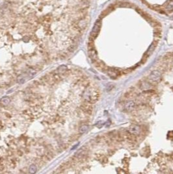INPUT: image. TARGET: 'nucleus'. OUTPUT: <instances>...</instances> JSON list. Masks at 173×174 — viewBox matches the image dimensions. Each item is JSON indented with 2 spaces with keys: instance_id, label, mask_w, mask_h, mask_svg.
<instances>
[{
  "instance_id": "nucleus-12",
  "label": "nucleus",
  "mask_w": 173,
  "mask_h": 174,
  "mask_svg": "<svg viewBox=\"0 0 173 174\" xmlns=\"http://www.w3.org/2000/svg\"><path fill=\"white\" fill-rule=\"evenodd\" d=\"M67 70V66L65 65H60L57 68V72L59 73H64L65 72H66Z\"/></svg>"
},
{
  "instance_id": "nucleus-2",
  "label": "nucleus",
  "mask_w": 173,
  "mask_h": 174,
  "mask_svg": "<svg viewBox=\"0 0 173 174\" xmlns=\"http://www.w3.org/2000/svg\"><path fill=\"white\" fill-rule=\"evenodd\" d=\"M161 78H162V75L160 71L158 70H155L151 72L148 78L150 82L156 84V83H159V82H161Z\"/></svg>"
},
{
  "instance_id": "nucleus-17",
  "label": "nucleus",
  "mask_w": 173,
  "mask_h": 174,
  "mask_svg": "<svg viewBox=\"0 0 173 174\" xmlns=\"http://www.w3.org/2000/svg\"><path fill=\"white\" fill-rule=\"evenodd\" d=\"M36 74V73L34 70H29V72H28V75L30 78H33L35 76V74Z\"/></svg>"
},
{
  "instance_id": "nucleus-15",
  "label": "nucleus",
  "mask_w": 173,
  "mask_h": 174,
  "mask_svg": "<svg viewBox=\"0 0 173 174\" xmlns=\"http://www.w3.org/2000/svg\"><path fill=\"white\" fill-rule=\"evenodd\" d=\"M29 173H31V174H35V173H36V166L35 165H34V164L31 165L30 166V167H29Z\"/></svg>"
},
{
  "instance_id": "nucleus-6",
  "label": "nucleus",
  "mask_w": 173,
  "mask_h": 174,
  "mask_svg": "<svg viewBox=\"0 0 173 174\" xmlns=\"http://www.w3.org/2000/svg\"><path fill=\"white\" fill-rule=\"evenodd\" d=\"M88 53H89V56L91 59V60H93V61L98 60V53H97V52H96V50H95L94 47L91 46L89 45Z\"/></svg>"
},
{
  "instance_id": "nucleus-8",
  "label": "nucleus",
  "mask_w": 173,
  "mask_h": 174,
  "mask_svg": "<svg viewBox=\"0 0 173 174\" xmlns=\"http://www.w3.org/2000/svg\"><path fill=\"white\" fill-rule=\"evenodd\" d=\"M136 107V103L133 100H129L126 103L124 106V109L127 112H132Z\"/></svg>"
},
{
  "instance_id": "nucleus-9",
  "label": "nucleus",
  "mask_w": 173,
  "mask_h": 174,
  "mask_svg": "<svg viewBox=\"0 0 173 174\" xmlns=\"http://www.w3.org/2000/svg\"><path fill=\"white\" fill-rule=\"evenodd\" d=\"M139 87L141 89L144 91H147V90L148 91L151 88V84L148 82H140Z\"/></svg>"
},
{
  "instance_id": "nucleus-7",
  "label": "nucleus",
  "mask_w": 173,
  "mask_h": 174,
  "mask_svg": "<svg viewBox=\"0 0 173 174\" xmlns=\"http://www.w3.org/2000/svg\"><path fill=\"white\" fill-rule=\"evenodd\" d=\"M81 109L83 112L87 114H91L93 112V107L90 104V103H83L81 105Z\"/></svg>"
},
{
  "instance_id": "nucleus-18",
  "label": "nucleus",
  "mask_w": 173,
  "mask_h": 174,
  "mask_svg": "<svg viewBox=\"0 0 173 174\" xmlns=\"http://www.w3.org/2000/svg\"><path fill=\"white\" fill-rule=\"evenodd\" d=\"M3 168H4L3 165V164H1V163H0V171L3 170Z\"/></svg>"
},
{
  "instance_id": "nucleus-4",
  "label": "nucleus",
  "mask_w": 173,
  "mask_h": 174,
  "mask_svg": "<svg viewBox=\"0 0 173 174\" xmlns=\"http://www.w3.org/2000/svg\"><path fill=\"white\" fill-rule=\"evenodd\" d=\"M106 72L108 76L113 79L117 78L118 76L121 75V71L116 68H108L106 69Z\"/></svg>"
},
{
  "instance_id": "nucleus-14",
  "label": "nucleus",
  "mask_w": 173,
  "mask_h": 174,
  "mask_svg": "<svg viewBox=\"0 0 173 174\" xmlns=\"http://www.w3.org/2000/svg\"><path fill=\"white\" fill-rule=\"evenodd\" d=\"M1 102L3 104H8L10 102V98L7 97H4L1 98Z\"/></svg>"
},
{
  "instance_id": "nucleus-3",
  "label": "nucleus",
  "mask_w": 173,
  "mask_h": 174,
  "mask_svg": "<svg viewBox=\"0 0 173 174\" xmlns=\"http://www.w3.org/2000/svg\"><path fill=\"white\" fill-rule=\"evenodd\" d=\"M101 22L100 20L96 21L95 24H94V26H93L92 31L90 34V37L92 39H94L96 37L98 36L99 34V32L100 31V28H101Z\"/></svg>"
},
{
  "instance_id": "nucleus-16",
  "label": "nucleus",
  "mask_w": 173,
  "mask_h": 174,
  "mask_svg": "<svg viewBox=\"0 0 173 174\" xmlns=\"http://www.w3.org/2000/svg\"><path fill=\"white\" fill-rule=\"evenodd\" d=\"M25 81H26V79H25L24 76H22V75H20V76H19L18 77L17 82L18 84H24V83L25 82Z\"/></svg>"
},
{
  "instance_id": "nucleus-11",
  "label": "nucleus",
  "mask_w": 173,
  "mask_h": 174,
  "mask_svg": "<svg viewBox=\"0 0 173 174\" xmlns=\"http://www.w3.org/2000/svg\"><path fill=\"white\" fill-rule=\"evenodd\" d=\"M165 10L168 11L173 10V0H171L167 3V5H165Z\"/></svg>"
},
{
  "instance_id": "nucleus-5",
  "label": "nucleus",
  "mask_w": 173,
  "mask_h": 174,
  "mask_svg": "<svg viewBox=\"0 0 173 174\" xmlns=\"http://www.w3.org/2000/svg\"><path fill=\"white\" fill-rule=\"evenodd\" d=\"M129 132L131 133L134 136H138L141 132V129L139 125H132L129 127Z\"/></svg>"
},
{
  "instance_id": "nucleus-1",
  "label": "nucleus",
  "mask_w": 173,
  "mask_h": 174,
  "mask_svg": "<svg viewBox=\"0 0 173 174\" xmlns=\"http://www.w3.org/2000/svg\"><path fill=\"white\" fill-rule=\"evenodd\" d=\"M100 96V95L99 91L94 88L89 89L85 94V100L90 104L96 103V102L99 100Z\"/></svg>"
},
{
  "instance_id": "nucleus-10",
  "label": "nucleus",
  "mask_w": 173,
  "mask_h": 174,
  "mask_svg": "<svg viewBox=\"0 0 173 174\" xmlns=\"http://www.w3.org/2000/svg\"><path fill=\"white\" fill-rule=\"evenodd\" d=\"M156 44L155 43H152V44L150 45L149 46V48H148V49L147 52H146V53H145V55L146 56V57L148 58V57L149 56V55H150L152 53H153V52L154 51L155 48H156Z\"/></svg>"
},
{
  "instance_id": "nucleus-13",
  "label": "nucleus",
  "mask_w": 173,
  "mask_h": 174,
  "mask_svg": "<svg viewBox=\"0 0 173 174\" xmlns=\"http://www.w3.org/2000/svg\"><path fill=\"white\" fill-rule=\"evenodd\" d=\"M89 129V126L87 125H83L81 126L79 129V132L81 134H83V133L86 132Z\"/></svg>"
}]
</instances>
